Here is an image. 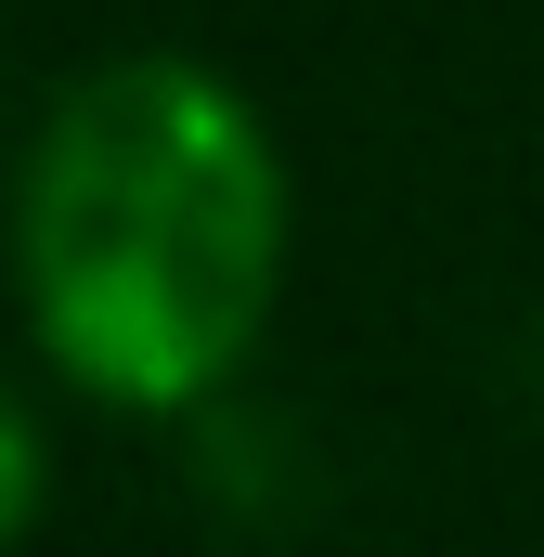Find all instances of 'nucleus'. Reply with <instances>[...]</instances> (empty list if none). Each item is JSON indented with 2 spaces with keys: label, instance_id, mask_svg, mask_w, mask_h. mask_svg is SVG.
Here are the masks:
<instances>
[{
  "label": "nucleus",
  "instance_id": "nucleus-1",
  "mask_svg": "<svg viewBox=\"0 0 544 557\" xmlns=\"http://www.w3.org/2000/svg\"><path fill=\"white\" fill-rule=\"evenodd\" d=\"M272 221H285V182L247 91L169 39L78 65L13 156L26 311L118 403H195L247 350Z\"/></svg>",
  "mask_w": 544,
  "mask_h": 557
},
{
  "label": "nucleus",
  "instance_id": "nucleus-2",
  "mask_svg": "<svg viewBox=\"0 0 544 557\" xmlns=\"http://www.w3.org/2000/svg\"><path fill=\"white\" fill-rule=\"evenodd\" d=\"M26 493H39V428H26V403L0 389V532L26 519Z\"/></svg>",
  "mask_w": 544,
  "mask_h": 557
}]
</instances>
